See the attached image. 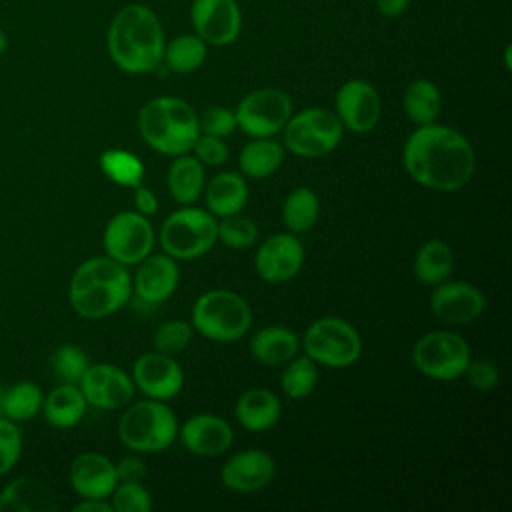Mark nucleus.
Listing matches in <instances>:
<instances>
[{"mask_svg": "<svg viewBox=\"0 0 512 512\" xmlns=\"http://www.w3.org/2000/svg\"><path fill=\"white\" fill-rule=\"evenodd\" d=\"M402 162L414 182L436 192L464 188L476 170L470 140L456 128L436 122L416 126L404 144Z\"/></svg>", "mask_w": 512, "mask_h": 512, "instance_id": "f257e3e1", "label": "nucleus"}, {"mask_svg": "<svg viewBox=\"0 0 512 512\" xmlns=\"http://www.w3.org/2000/svg\"><path fill=\"white\" fill-rule=\"evenodd\" d=\"M166 46L158 14L140 2L122 6L106 30L110 60L126 74H148L162 64Z\"/></svg>", "mask_w": 512, "mask_h": 512, "instance_id": "f03ea898", "label": "nucleus"}, {"mask_svg": "<svg viewBox=\"0 0 512 512\" xmlns=\"http://www.w3.org/2000/svg\"><path fill=\"white\" fill-rule=\"evenodd\" d=\"M132 296V278L124 264L110 256L84 260L72 274L68 300L86 320H100L118 312Z\"/></svg>", "mask_w": 512, "mask_h": 512, "instance_id": "7ed1b4c3", "label": "nucleus"}, {"mask_svg": "<svg viewBox=\"0 0 512 512\" xmlns=\"http://www.w3.org/2000/svg\"><path fill=\"white\" fill-rule=\"evenodd\" d=\"M138 132L142 140L156 152L180 156L192 152L198 130V114L176 96H156L138 112Z\"/></svg>", "mask_w": 512, "mask_h": 512, "instance_id": "20e7f679", "label": "nucleus"}, {"mask_svg": "<svg viewBox=\"0 0 512 512\" xmlns=\"http://www.w3.org/2000/svg\"><path fill=\"white\" fill-rule=\"evenodd\" d=\"M178 436V420L162 400L130 404L118 420L120 442L136 454L166 450Z\"/></svg>", "mask_w": 512, "mask_h": 512, "instance_id": "39448f33", "label": "nucleus"}, {"mask_svg": "<svg viewBox=\"0 0 512 512\" xmlns=\"http://www.w3.org/2000/svg\"><path fill=\"white\" fill-rule=\"evenodd\" d=\"M192 328L214 342H236L252 326L248 302L232 290H208L192 306Z\"/></svg>", "mask_w": 512, "mask_h": 512, "instance_id": "423d86ee", "label": "nucleus"}, {"mask_svg": "<svg viewBox=\"0 0 512 512\" xmlns=\"http://www.w3.org/2000/svg\"><path fill=\"white\" fill-rule=\"evenodd\" d=\"M218 220L204 208L192 204L174 210L160 228V246L174 260L204 256L218 242Z\"/></svg>", "mask_w": 512, "mask_h": 512, "instance_id": "0eeeda50", "label": "nucleus"}, {"mask_svg": "<svg viewBox=\"0 0 512 512\" xmlns=\"http://www.w3.org/2000/svg\"><path fill=\"white\" fill-rule=\"evenodd\" d=\"M308 358L328 368L352 366L362 354V338L358 330L338 316L314 320L302 338Z\"/></svg>", "mask_w": 512, "mask_h": 512, "instance_id": "6e6552de", "label": "nucleus"}, {"mask_svg": "<svg viewBox=\"0 0 512 512\" xmlns=\"http://www.w3.org/2000/svg\"><path fill=\"white\" fill-rule=\"evenodd\" d=\"M284 130V148L300 158L330 154L342 140L344 126L336 112L326 108H304L292 114Z\"/></svg>", "mask_w": 512, "mask_h": 512, "instance_id": "1a4fd4ad", "label": "nucleus"}, {"mask_svg": "<svg viewBox=\"0 0 512 512\" xmlns=\"http://www.w3.org/2000/svg\"><path fill=\"white\" fill-rule=\"evenodd\" d=\"M410 358L420 374L450 382L464 374L470 360V346L456 332L434 330L416 340Z\"/></svg>", "mask_w": 512, "mask_h": 512, "instance_id": "9d476101", "label": "nucleus"}, {"mask_svg": "<svg viewBox=\"0 0 512 512\" xmlns=\"http://www.w3.org/2000/svg\"><path fill=\"white\" fill-rule=\"evenodd\" d=\"M236 126L252 138L278 134L292 116V100L280 88H256L234 108Z\"/></svg>", "mask_w": 512, "mask_h": 512, "instance_id": "9b49d317", "label": "nucleus"}, {"mask_svg": "<svg viewBox=\"0 0 512 512\" xmlns=\"http://www.w3.org/2000/svg\"><path fill=\"white\" fill-rule=\"evenodd\" d=\"M102 242L106 256L124 266H134L152 252L154 230L148 216L126 210L108 220Z\"/></svg>", "mask_w": 512, "mask_h": 512, "instance_id": "f8f14e48", "label": "nucleus"}, {"mask_svg": "<svg viewBox=\"0 0 512 512\" xmlns=\"http://www.w3.org/2000/svg\"><path fill=\"white\" fill-rule=\"evenodd\" d=\"M334 112L342 126L354 134H366L374 130L382 114V102L378 90L362 80H346L334 96Z\"/></svg>", "mask_w": 512, "mask_h": 512, "instance_id": "ddd939ff", "label": "nucleus"}, {"mask_svg": "<svg viewBox=\"0 0 512 512\" xmlns=\"http://www.w3.org/2000/svg\"><path fill=\"white\" fill-rule=\"evenodd\" d=\"M190 22L208 46H228L242 32V10L236 0H192Z\"/></svg>", "mask_w": 512, "mask_h": 512, "instance_id": "4468645a", "label": "nucleus"}, {"mask_svg": "<svg viewBox=\"0 0 512 512\" xmlns=\"http://www.w3.org/2000/svg\"><path fill=\"white\" fill-rule=\"evenodd\" d=\"M304 264V246L290 232L268 236L256 250V274L268 284H282L292 280Z\"/></svg>", "mask_w": 512, "mask_h": 512, "instance_id": "2eb2a0df", "label": "nucleus"}, {"mask_svg": "<svg viewBox=\"0 0 512 512\" xmlns=\"http://www.w3.org/2000/svg\"><path fill=\"white\" fill-rule=\"evenodd\" d=\"M130 378L134 388L152 400H170L178 396L184 386L182 366L174 356L162 354L158 350L138 356Z\"/></svg>", "mask_w": 512, "mask_h": 512, "instance_id": "dca6fc26", "label": "nucleus"}, {"mask_svg": "<svg viewBox=\"0 0 512 512\" xmlns=\"http://www.w3.org/2000/svg\"><path fill=\"white\" fill-rule=\"evenodd\" d=\"M86 402L100 410H118L130 404L134 382L114 364H90L78 382Z\"/></svg>", "mask_w": 512, "mask_h": 512, "instance_id": "f3484780", "label": "nucleus"}, {"mask_svg": "<svg viewBox=\"0 0 512 512\" xmlns=\"http://www.w3.org/2000/svg\"><path fill=\"white\" fill-rule=\"evenodd\" d=\"M486 306L484 294L470 282L444 280L430 294L432 314L448 324H470Z\"/></svg>", "mask_w": 512, "mask_h": 512, "instance_id": "a211bd4d", "label": "nucleus"}, {"mask_svg": "<svg viewBox=\"0 0 512 512\" xmlns=\"http://www.w3.org/2000/svg\"><path fill=\"white\" fill-rule=\"evenodd\" d=\"M274 474V458L264 450L248 448L236 452L224 462L220 470V480L232 492L250 494L266 488L274 480Z\"/></svg>", "mask_w": 512, "mask_h": 512, "instance_id": "6ab92c4d", "label": "nucleus"}, {"mask_svg": "<svg viewBox=\"0 0 512 512\" xmlns=\"http://www.w3.org/2000/svg\"><path fill=\"white\" fill-rule=\"evenodd\" d=\"M180 282L178 260L168 254H148L138 262L132 280V292L146 304H160L168 300Z\"/></svg>", "mask_w": 512, "mask_h": 512, "instance_id": "aec40b11", "label": "nucleus"}, {"mask_svg": "<svg viewBox=\"0 0 512 512\" xmlns=\"http://www.w3.org/2000/svg\"><path fill=\"white\" fill-rule=\"evenodd\" d=\"M178 436L188 452L208 458L224 454L234 440L230 424L216 414L190 416L182 428H178Z\"/></svg>", "mask_w": 512, "mask_h": 512, "instance_id": "412c9836", "label": "nucleus"}, {"mask_svg": "<svg viewBox=\"0 0 512 512\" xmlns=\"http://www.w3.org/2000/svg\"><path fill=\"white\" fill-rule=\"evenodd\" d=\"M70 486L82 498H110L118 484L116 466L98 452H82L70 464Z\"/></svg>", "mask_w": 512, "mask_h": 512, "instance_id": "4be33fe9", "label": "nucleus"}, {"mask_svg": "<svg viewBox=\"0 0 512 512\" xmlns=\"http://www.w3.org/2000/svg\"><path fill=\"white\" fill-rule=\"evenodd\" d=\"M60 504L48 484L22 476L0 490V512H54Z\"/></svg>", "mask_w": 512, "mask_h": 512, "instance_id": "5701e85b", "label": "nucleus"}, {"mask_svg": "<svg viewBox=\"0 0 512 512\" xmlns=\"http://www.w3.org/2000/svg\"><path fill=\"white\" fill-rule=\"evenodd\" d=\"M282 414V404L278 396L268 388L246 390L234 406V416L242 428L250 432L270 430Z\"/></svg>", "mask_w": 512, "mask_h": 512, "instance_id": "b1692460", "label": "nucleus"}, {"mask_svg": "<svg viewBox=\"0 0 512 512\" xmlns=\"http://www.w3.org/2000/svg\"><path fill=\"white\" fill-rule=\"evenodd\" d=\"M202 192L208 212L216 218L238 214L248 202L246 180L236 172H218Z\"/></svg>", "mask_w": 512, "mask_h": 512, "instance_id": "393cba45", "label": "nucleus"}, {"mask_svg": "<svg viewBox=\"0 0 512 512\" xmlns=\"http://www.w3.org/2000/svg\"><path fill=\"white\" fill-rule=\"evenodd\" d=\"M300 340L294 330L284 326L260 328L250 338L252 358L266 366H280L298 354Z\"/></svg>", "mask_w": 512, "mask_h": 512, "instance_id": "a878e982", "label": "nucleus"}, {"mask_svg": "<svg viewBox=\"0 0 512 512\" xmlns=\"http://www.w3.org/2000/svg\"><path fill=\"white\" fill-rule=\"evenodd\" d=\"M86 406H88V402H86L80 386L64 382V384L52 388L48 392V396H44L42 412L50 426L72 428L82 420Z\"/></svg>", "mask_w": 512, "mask_h": 512, "instance_id": "bb28decb", "label": "nucleus"}, {"mask_svg": "<svg viewBox=\"0 0 512 512\" xmlns=\"http://www.w3.org/2000/svg\"><path fill=\"white\" fill-rule=\"evenodd\" d=\"M166 182L172 200H176L180 206L194 204L204 190V164L196 156H174Z\"/></svg>", "mask_w": 512, "mask_h": 512, "instance_id": "cd10ccee", "label": "nucleus"}, {"mask_svg": "<svg viewBox=\"0 0 512 512\" xmlns=\"http://www.w3.org/2000/svg\"><path fill=\"white\" fill-rule=\"evenodd\" d=\"M206 56L208 44L196 32H188L166 40L162 64H166L170 72L192 74L206 62Z\"/></svg>", "mask_w": 512, "mask_h": 512, "instance_id": "c85d7f7f", "label": "nucleus"}, {"mask_svg": "<svg viewBox=\"0 0 512 512\" xmlns=\"http://www.w3.org/2000/svg\"><path fill=\"white\" fill-rule=\"evenodd\" d=\"M402 102H404V112L414 126L436 122L442 108L440 90L428 78L412 80L404 90Z\"/></svg>", "mask_w": 512, "mask_h": 512, "instance_id": "c756f323", "label": "nucleus"}, {"mask_svg": "<svg viewBox=\"0 0 512 512\" xmlns=\"http://www.w3.org/2000/svg\"><path fill=\"white\" fill-rule=\"evenodd\" d=\"M284 160V146L268 138L250 140L238 156V164L244 176L254 180H264L272 176Z\"/></svg>", "mask_w": 512, "mask_h": 512, "instance_id": "7c9ffc66", "label": "nucleus"}, {"mask_svg": "<svg viewBox=\"0 0 512 512\" xmlns=\"http://www.w3.org/2000/svg\"><path fill=\"white\" fill-rule=\"evenodd\" d=\"M454 254L444 240L424 242L414 256V276L428 286H436L452 274Z\"/></svg>", "mask_w": 512, "mask_h": 512, "instance_id": "2f4dec72", "label": "nucleus"}, {"mask_svg": "<svg viewBox=\"0 0 512 512\" xmlns=\"http://www.w3.org/2000/svg\"><path fill=\"white\" fill-rule=\"evenodd\" d=\"M44 402V392L32 380H20L10 388L2 390L0 396V416H6L14 422L32 420Z\"/></svg>", "mask_w": 512, "mask_h": 512, "instance_id": "473e14b6", "label": "nucleus"}, {"mask_svg": "<svg viewBox=\"0 0 512 512\" xmlns=\"http://www.w3.org/2000/svg\"><path fill=\"white\" fill-rule=\"evenodd\" d=\"M320 216V200L312 188H294L282 204V222L292 234L308 232Z\"/></svg>", "mask_w": 512, "mask_h": 512, "instance_id": "72a5a7b5", "label": "nucleus"}, {"mask_svg": "<svg viewBox=\"0 0 512 512\" xmlns=\"http://www.w3.org/2000/svg\"><path fill=\"white\" fill-rule=\"evenodd\" d=\"M100 170L118 186L136 188L144 180V164L128 150L110 148L100 156Z\"/></svg>", "mask_w": 512, "mask_h": 512, "instance_id": "f704fd0d", "label": "nucleus"}, {"mask_svg": "<svg viewBox=\"0 0 512 512\" xmlns=\"http://www.w3.org/2000/svg\"><path fill=\"white\" fill-rule=\"evenodd\" d=\"M318 384V364L304 356H294L286 362V368L280 376L282 392L292 400H302L314 392Z\"/></svg>", "mask_w": 512, "mask_h": 512, "instance_id": "c9c22d12", "label": "nucleus"}, {"mask_svg": "<svg viewBox=\"0 0 512 512\" xmlns=\"http://www.w3.org/2000/svg\"><path fill=\"white\" fill-rule=\"evenodd\" d=\"M218 240L234 250H244L256 244L258 240V226L252 218L238 214L224 216L218 220Z\"/></svg>", "mask_w": 512, "mask_h": 512, "instance_id": "e433bc0d", "label": "nucleus"}, {"mask_svg": "<svg viewBox=\"0 0 512 512\" xmlns=\"http://www.w3.org/2000/svg\"><path fill=\"white\" fill-rule=\"evenodd\" d=\"M90 362L86 352L76 344H62L52 354V368L62 382L78 384L88 370Z\"/></svg>", "mask_w": 512, "mask_h": 512, "instance_id": "4c0bfd02", "label": "nucleus"}, {"mask_svg": "<svg viewBox=\"0 0 512 512\" xmlns=\"http://www.w3.org/2000/svg\"><path fill=\"white\" fill-rule=\"evenodd\" d=\"M192 324L186 320H168L154 330V350L176 356L184 352L192 340Z\"/></svg>", "mask_w": 512, "mask_h": 512, "instance_id": "58836bf2", "label": "nucleus"}, {"mask_svg": "<svg viewBox=\"0 0 512 512\" xmlns=\"http://www.w3.org/2000/svg\"><path fill=\"white\" fill-rule=\"evenodd\" d=\"M116 512H150L152 496L140 482H118L110 494Z\"/></svg>", "mask_w": 512, "mask_h": 512, "instance_id": "ea45409f", "label": "nucleus"}, {"mask_svg": "<svg viewBox=\"0 0 512 512\" xmlns=\"http://www.w3.org/2000/svg\"><path fill=\"white\" fill-rule=\"evenodd\" d=\"M22 432L18 424L0 416V476L10 472L22 454Z\"/></svg>", "mask_w": 512, "mask_h": 512, "instance_id": "a19ab883", "label": "nucleus"}, {"mask_svg": "<svg viewBox=\"0 0 512 512\" xmlns=\"http://www.w3.org/2000/svg\"><path fill=\"white\" fill-rule=\"evenodd\" d=\"M236 116L234 110L224 106H212L202 116H198V130L200 134L226 138L236 130Z\"/></svg>", "mask_w": 512, "mask_h": 512, "instance_id": "79ce46f5", "label": "nucleus"}, {"mask_svg": "<svg viewBox=\"0 0 512 512\" xmlns=\"http://www.w3.org/2000/svg\"><path fill=\"white\" fill-rule=\"evenodd\" d=\"M468 384L474 388V390H480V392H488L492 388L498 386V380H500V374H498V368L494 362L486 360V358H478V360H468L466 364V370L464 374Z\"/></svg>", "mask_w": 512, "mask_h": 512, "instance_id": "37998d69", "label": "nucleus"}, {"mask_svg": "<svg viewBox=\"0 0 512 512\" xmlns=\"http://www.w3.org/2000/svg\"><path fill=\"white\" fill-rule=\"evenodd\" d=\"M194 156L206 164V166H220L228 160V146L224 144V138L200 134L192 146Z\"/></svg>", "mask_w": 512, "mask_h": 512, "instance_id": "c03bdc74", "label": "nucleus"}, {"mask_svg": "<svg viewBox=\"0 0 512 512\" xmlns=\"http://www.w3.org/2000/svg\"><path fill=\"white\" fill-rule=\"evenodd\" d=\"M114 466L118 482H140L146 476V464L138 456H126Z\"/></svg>", "mask_w": 512, "mask_h": 512, "instance_id": "a18cd8bd", "label": "nucleus"}, {"mask_svg": "<svg viewBox=\"0 0 512 512\" xmlns=\"http://www.w3.org/2000/svg\"><path fill=\"white\" fill-rule=\"evenodd\" d=\"M134 206H136V210H138L140 214L152 216V214H156V210H158V198H156V194H154L150 188L138 184V186L134 188Z\"/></svg>", "mask_w": 512, "mask_h": 512, "instance_id": "49530a36", "label": "nucleus"}, {"mask_svg": "<svg viewBox=\"0 0 512 512\" xmlns=\"http://www.w3.org/2000/svg\"><path fill=\"white\" fill-rule=\"evenodd\" d=\"M412 0H374L376 10L386 18H398L410 8Z\"/></svg>", "mask_w": 512, "mask_h": 512, "instance_id": "de8ad7c7", "label": "nucleus"}, {"mask_svg": "<svg viewBox=\"0 0 512 512\" xmlns=\"http://www.w3.org/2000/svg\"><path fill=\"white\" fill-rule=\"evenodd\" d=\"M112 504L106 502V498H82L74 506V512H112Z\"/></svg>", "mask_w": 512, "mask_h": 512, "instance_id": "09e8293b", "label": "nucleus"}, {"mask_svg": "<svg viewBox=\"0 0 512 512\" xmlns=\"http://www.w3.org/2000/svg\"><path fill=\"white\" fill-rule=\"evenodd\" d=\"M6 48H8V36H6V32L0 28V56L6 52Z\"/></svg>", "mask_w": 512, "mask_h": 512, "instance_id": "8fccbe9b", "label": "nucleus"}]
</instances>
